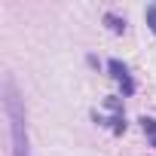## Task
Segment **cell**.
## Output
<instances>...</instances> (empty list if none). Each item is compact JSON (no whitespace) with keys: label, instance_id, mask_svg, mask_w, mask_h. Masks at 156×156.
<instances>
[{"label":"cell","instance_id":"6da1fadb","mask_svg":"<svg viewBox=\"0 0 156 156\" xmlns=\"http://www.w3.org/2000/svg\"><path fill=\"white\" fill-rule=\"evenodd\" d=\"M3 116H6V126H9V153L12 156H31L25 101H22V95L16 89V80L9 73L3 76Z\"/></svg>","mask_w":156,"mask_h":156},{"label":"cell","instance_id":"7a4b0ae2","mask_svg":"<svg viewBox=\"0 0 156 156\" xmlns=\"http://www.w3.org/2000/svg\"><path fill=\"white\" fill-rule=\"evenodd\" d=\"M107 67H110V76H113V80H116V83H122L126 95H132V92H135V83H132V76H129L126 64H119V61H107Z\"/></svg>","mask_w":156,"mask_h":156},{"label":"cell","instance_id":"3957f363","mask_svg":"<svg viewBox=\"0 0 156 156\" xmlns=\"http://www.w3.org/2000/svg\"><path fill=\"white\" fill-rule=\"evenodd\" d=\"M144 19H147V25H150V31L156 34V3H150V6H147V12H144Z\"/></svg>","mask_w":156,"mask_h":156},{"label":"cell","instance_id":"277c9868","mask_svg":"<svg viewBox=\"0 0 156 156\" xmlns=\"http://www.w3.org/2000/svg\"><path fill=\"white\" fill-rule=\"evenodd\" d=\"M107 25H110V31H116V34H122V31H126V22H119L116 16H107Z\"/></svg>","mask_w":156,"mask_h":156},{"label":"cell","instance_id":"5b68a950","mask_svg":"<svg viewBox=\"0 0 156 156\" xmlns=\"http://www.w3.org/2000/svg\"><path fill=\"white\" fill-rule=\"evenodd\" d=\"M144 132H150V138H153V147H156V119H144Z\"/></svg>","mask_w":156,"mask_h":156}]
</instances>
